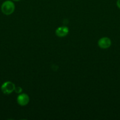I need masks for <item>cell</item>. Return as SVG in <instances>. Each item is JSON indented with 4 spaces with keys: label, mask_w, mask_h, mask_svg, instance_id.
<instances>
[{
    "label": "cell",
    "mask_w": 120,
    "mask_h": 120,
    "mask_svg": "<svg viewBox=\"0 0 120 120\" xmlns=\"http://www.w3.org/2000/svg\"><path fill=\"white\" fill-rule=\"evenodd\" d=\"M15 9V5L12 1H6L1 5V11L5 15L12 14Z\"/></svg>",
    "instance_id": "obj_1"
},
{
    "label": "cell",
    "mask_w": 120,
    "mask_h": 120,
    "mask_svg": "<svg viewBox=\"0 0 120 120\" xmlns=\"http://www.w3.org/2000/svg\"><path fill=\"white\" fill-rule=\"evenodd\" d=\"M15 84L11 82H6L1 86V90L3 93L9 94L15 90Z\"/></svg>",
    "instance_id": "obj_2"
},
{
    "label": "cell",
    "mask_w": 120,
    "mask_h": 120,
    "mask_svg": "<svg viewBox=\"0 0 120 120\" xmlns=\"http://www.w3.org/2000/svg\"><path fill=\"white\" fill-rule=\"evenodd\" d=\"M98 44L101 49H107L110 47L111 45V41L110 39L108 38L104 37L99 40Z\"/></svg>",
    "instance_id": "obj_3"
},
{
    "label": "cell",
    "mask_w": 120,
    "mask_h": 120,
    "mask_svg": "<svg viewBox=\"0 0 120 120\" xmlns=\"http://www.w3.org/2000/svg\"><path fill=\"white\" fill-rule=\"evenodd\" d=\"M29 101V96L27 94H21L18 97L17 102L21 106L27 105Z\"/></svg>",
    "instance_id": "obj_4"
},
{
    "label": "cell",
    "mask_w": 120,
    "mask_h": 120,
    "mask_svg": "<svg viewBox=\"0 0 120 120\" xmlns=\"http://www.w3.org/2000/svg\"><path fill=\"white\" fill-rule=\"evenodd\" d=\"M69 29L66 26L59 27L55 30V34L58 37H64L68 34Z\"/></svg>",
    "instance_id": "obj_5"
},
{
    "label": "cell",
    "mask_w": 120,
    "mask_h": 120,
    "mask_svg": "<svg viewBox=\"0 0 120 120\" xmlns=\"http://www.w3.org/2000/svg\"><path fill=\"white\" fill-rule=\"evenodd\" d=\"M14 90H15L16 93H21L22 91V90L20 87H15Z\"/></svg>",
    "instance_id": "obj_6"
},
{
    "label": "cell",
    "mask_w": 120,
    "mask_h": 120,
    "mask_svg": "<svg viewBox=\"0 0 120 120\" xmlns=\"http://www.w3.org/2000/svg\"><path fill=\"white\" fill-rule=\"evenodd\" d=\"M116 5H117V7L120 9V0H118L116 2Z\"/></svg>",
    "instance_id": "obj_7"
},
{
    "label": "cell",
    "mask_w": 120,
    "mask_h": 120,
    "mask_svg": "<svg viewBox=\"0 0 120 120\" xmlns=\"http://www.w3.org/2000/svg\"><path fill=\"white\" fill-rule=\"evenodd\" d=\"M14 1H20V0H14Z\"/></svg>",
    "instance_id": "obj_8"
}]
</instances>
